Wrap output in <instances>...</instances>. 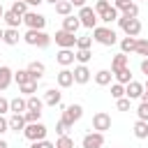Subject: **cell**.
<instances>
[{
    "label": "cell",
    "mask_w": 148,
    "mask_h": 148,
    "mask_svg": "<svg viewBox=\"0 0 148 148\" xmlns=\"http://www.w3.org/2000/svg\"><path fill=\"white\" fill-rule=\"evenodd\" d=\"M92 39L97 44H102V46H113L118 42V35L109 25H97V28H92Z\"/></svg>",
    "instance_id": "1"
},
{
    "label": "cell",
    "mask_w": 148,
    "mask_h": 148,
    "mask_svg": "<svg viewBox=\"0 0 148 148\" xmlns=\"http://www.w3.org/2000/svg\"><path fill=\"white\" fill-rule=\"evenodd\" d=\"M23 39H25V44L39 46V49H46V46L51 44V37H49L44 30H30V28H28V32L23 35Z\"/></svg>",
    "instance_id": "2"
},
{
    "label": "cell",
    "mask_w": 148,
    "mask_h": 148,
    "mask_svg": "<svg viewBox=\"0 0 148 148\" xmlns=\"http://www.w3.org/2000/svg\"><path fill=\"white\" fill-rule=\"evenodd\" d=\"M79 21H81V25L83 28H88V30H92V28H97V21H99V16H97V12H95V7H79Z\"/></svg>",
    "instance_id": "3"
},
{
    "label": "cell",
    "mask_w": 148,
    "mask_h": 148,
    "mask_svg": "<svg viewBox=\"0 0 148 148\" xmlns=\"http://www.w3.org/2000/svg\"><path fill=\"white\" fill-rule=\"evenodd\" d=\"M46 125L44 123H28L25 125V130H23V136L28 139V141H42V139H46Z\"/></svg>",
    "instance_id": "4"
},
{
    "label": "cell",
    "mask_w": 148,
    "mask_h": 148,
    "mask_svg": "<svg viewBox=\"0 0 148 148\" xmlns=\"http://www.w3.org/2000/svg\"><path fill=\"white\" fill-rule=\"evenodd\" d=\"M118 25H120V30H123L127 37H139V32H141V21H139V18L120 16V18H118Z\"/></svg>",
    "instance_id": "5"
},
{
    "label": "cell",
    "mask_w": 148,
    "mask_h": 148,
    "mask_svg": "<svg viewBox=\"0 0 148 148\" xmlns=\"http://www.w3.org/2000/svg\"><path fill=\"white\" fill-rule=\"evenodd\" d=\"M23 23H25L30 30H44L46 16H44V14H37V12H28V14L23 16Z\"/></svg>",
    "instance_id": "6"
},
{
    "label": "cell",
    "mask_w": 148,
    "mask_h": 148,
    "mask_svg": "<svg viewBox=\"0 0 148 148\" xmlns=\"http://www.w3.org/2000/svg\"><path fill=\"white\" fill-rule=\"evenodd\" d=\"M81 116H83V106H81V104H69V106H65V111H62V120H65L67 125H74L76 120H81Z\"/></svg>",
    "instance_id": "7"
},
{
    "label": "cell",
    "mask_w": 148,
    "mask_h": 148,
    "mask_svg": "<svg viewBox=\"0 0 148 148\" xmlns=\"http://www.w3.org/2000/svg\"><path fill=\"white\" fill-rule=\"evenodd\" d=\"M56 44L60 46V49H74L76 46V37H74V32H67V30H58L56 32Z\"/></svg>",
    "instance_id": "8"
},
{
    "label": "cell",
    "mask_w": 148,
    "mask_h": 148,
    "mask_svg": "<svg viewBox=\"0 0 148 148\" xmlns=\"http://www.w3.org/2000/svg\"><path fill=\"white\" fill-rule=\"evenodd\" d=\"M92 130H97V132L111 130V116H109L106 111H97V113L92 116Z\"/></svg>",
    "instance_id": "9"
},
{
    "label": "cell",
    "mask_w": 148,
    "mask_h": 148,
    "mask_svg": "<svg viewBox=\"0 0 148 148\" xmlns=\"http://www.w3.org/2000/svg\"><path fill=\"white\" fill-rule=\"evenodd\" d=\"M81 146L83 148H102L104 146V132H88L86 136H83V141H81Z\"/></svg>",
    "instance_id": "10"
},
{
    "label": "cell",
    "mask_w": 148,
    "mask_h": 148,
    "mask_svg": "<svg viewBox=\"0 0 148 148\" xmlns=\"http://www.w3.org/2000/svg\"><path fill=\"white\" fill-rule=\"evenodd\" d=\"M56 81H58L60 88H69V86H74V72L65 67V69H60V72L56 74Z\"/></svg>",
    "instance_id": "11"
},
{
    "label": "cell",
    "mask_w": 148,
    "mask_h": 148,
    "mask_svg": "<svg viewBox=\"0 0 148 148\" xmlns=\"http://www.w3.org/2000/svg\"><path fill=\"white\" fill-rule=\"evenodd\" d=\"M125 95H127L130 99H139V97L143 95V83H139V81H130V83L125 86Z\"/></svg>",
    "instance_id": "12"
},
{
    "label": "cell",
    "mask_w": 148,
    "mask_h": 148,
    "mask_svg": "<svg viewBox=\"0 0 148 148\" xmlns=\"http://www.w3.org/2000/svg\"><path fill=\"white\" fill-rule=\"evenodd\" d=\"M56 60H58L62 67H67V65H72V62L76 60V56H74V51H72V49H60V51H58V56H56Z\"/></svg>",
    "instance_id": "13"
},
{
    "label": "cell",
    "mask_w": 148,
    "mask_h": 148,
    "mask_svg": "<svg viewBox=\"0 0 148 148\" xmlns=\"http://www.w3.org/2000/svg\"><path fill=\"white\" fill-rule=\"evenodd\" d=\"M90 81V69L86 67V65H79V67H74V83H88Z\"/></svg>",
    "instance_id": "14"
},
{
    "label": "cell",
    "mask_w": 148,
    "mask_h": 148,
    "mask_svg": "<svg viewBox=\"0 0 148 148\" xmlns=\"http://www.w3.org/2000/svg\"><path fill=\"white\" fill-rule=\"evenodd\" d=\"M12 79H14V72L7 65H0V90H7L9 83H12Z\"/></svg>",
    "instance_id": "15"
},
{
    "label": "cell",
    "mask_w": 148,
    "mask_h": 148,
    "mask_svg": "<svg viewBox=\"0 0 148 148\" xmlns=\"http://www.w3.org/2000/svg\"><path fill=\"white\" fill-rule=\"evenodd\" d=\"M18 39H21L18 28H7V30H5V35H2V42H5L7 46H16V44H18Z\"/></svg>",
    "instance_id": "16"
},
{
    "label": "cell",
    "mask_w": 148,
    "mask_h": 148,
    "mask_svg": "<svg viewBox=\"0 0 148 148\" xmlns=\"http://www.w3.org/2000/svg\"><path fill=\"white\" fill-rule=\"evenodd\" d=\"M127 67V53H116L113 56V60H111V72L116 74V72H120V69H125Z\"/></svg>",
    "instance_id": "17"
},
{
    "label": "cell",
    "mask_w": 148,
    "mask_h": 148,
    "mask_svg": "<svg viewBox=\"0 0 148 148\" xmlns=\"http://www.w3.org/2000/svg\"><path fill=\"white\" fill-rule=\"evenodd\" d=\"M60 97H62V92H58L56 88H49V90L44 92V104H46V106H58V104H60Z\"/></svg>",
    "instance_id": "18"
},
{
    "label": "cell",
    "mask_w": 148,
    "mask_h": 148,
    "mask_svg": "<svg viewBox=\"0 0 148 148\" xmlns=\"http://www.w3.org/2000/svg\"><path fill=\"white\" fill-rule=\"evenodd\" d=\"M2 21L7 23V28H18V25L23 23V16H18V14H14L12 9H7L5 16H2Z\"/></svg>",
    "instance_id": "19"
},
{
    "label": "cell",
    "mask_w": 148,
    "mask_h": 148,
    "mask_svg": "<svg viewBox=\"0 0 148 148\" xmlns=\"http://www.w3.org/2000/svg\"><path fill=\"white\" fill-rule=\"evenodd\" d=\"M9 111H14V113H25V111H28V99H23V97L9 99Z\"/></svg>",
    "instance_id": "20"
},
{
    "label": "cell",
    "mask_w": 148,
    "mask_h": 148,
    "mask_svg": "<svg viewBox=\"0 0 148 148\" xmlns=\"http://www.w3.org/2000/svg\"><path fill=\"white\" fill-rule=\"evenodd\" d=\"M25 125H28V123H25V116H23V113H14V116L9 118V130H14V132H18V130L23 132Z\"/></svg>",
    "instance_id": "21"
},
{
    "label": "cell",
    "mask_w": 148,
    "mask_h": 148,
    "mask_svg": "<svg viewBox=\"0 0 148 148\" xmlns=\"http://www.w3.org/2000/svg\"><path fill=\"white\" fill-rule=\"evenodd\" d=\"M79 25H81V21H79V16H65L62 18V30H67V32H76L79 30Z\"/></svg>",
    "instance_id": "22"
},
{
    "label": "cell",
    "mask_w": 148,
    "mask_h": 148,
    "mask_svg": "<svg viewBox=\"0 0 148 148\" xmlns=\"http://www.w3.org/2000/svg\"><path fill=\"white\" fill-rule=\"evenodd\" d=\"M28 72L32 74V79H35V81H39V79L44 76V72H46V67H44V62H37V60H32V62L28 65Z\"/></svg>",
    "instance_id": "23"
},
{
    "label": "cell",
    "mask_w": 148,
    "mask_h": 148,
    "mask_svg": "<svg viewBox=\"0 0 148 148\" xmlns=\"http://www.w3.org/2000/svg\"><path fill=\"white\" fill-rule=\"evenodd\" d=\"M111 79H113V72H111V69H99V72L95 74V83H97V86H109Z\"/></svg>",
    "instance_id": "24"
},
{
    "label": "cell",
    "mask_w": 148,
    "mask_h": 148,
    "mask_svg": "<svg viewBox=\"0 0 148 148\" xmlns=\"http://www.w3.org/2000/svg\"><path fill=\"white\" fill-rule=\"evenodd\" d=\"M118 18H120V14H118V9H116L113 5H111L106 12L99 14V21H104V23H113V21H118Z\"/></svg>",
    "instance_id": "25"
},
{
    "label": "cell",
    "mask_w": 148,
    "mask_h": 148,
    "mask_svg": "<svg viewBox=\"0 0 148 148\" xmlns=\"http://www.w3.org/2000/svg\"><path fill=\"white\" fill-rule=\"evenodd\" d=\"M120 49H123V53L136 51V37H123L120 39Z\"/></svg>",
    "instance_id": "26"
},
{
    "label": "cell",
    "mask_w": 148,
    "mask_h": 148,
    "mask_svg": "<svg viewBox=\"0 0 148 148\" xmlns=\"http://www.w3.org/2000/svg\"><path fill=\"white\" fill-rule=\"evenodd\" d=\"M134 136L136 139H146L148 136V123L146 120H136L134 123Z\"/></svg>",
    "instance_id": "27"
},
{
    "label": "cell",
    "mask_w": 148,
    "mask_h": 148,
    "mask_svg": "<svg viewBox=\"0 0 148 148\" xmlns=\"http://www.w3.org/2000/svg\"><path fill=\"white\" fill-rule=\"evenodd\" d=\"M53 7H56V12H58L60 16H69V14H72V7H74V5H72L69 0H60V2H58V5H53Z\"/></svg>",
    "instance_id": "28"
},
{
    "label": "cell",
    "mask_w": 148,
    "mask_h": 148,
    "mask_svg": "<svg viewBox=\"0 0 148 148\" xmlns=\"http://www.w3.org/2000/svg\"><path fill=\"white\" fill-rule=\"evenodd\" d=\"M120 12H123V16L136 18V16H139V5H136V2H127V5H125V7L120 9Z\"/></svg>",
    "instance_id": "29"
},
{
    "label": "cell",
    "mask_w": 148,
    "mask_h": 148,
    "mask_svg": "<svg viewBox=\"0 0 148 148\" xmlns=\"http://www.w3.org/2000/svg\"><path fill=\"white\" fill-rule=\"evenodd\" d=\"M113 76H116V81H118V83H123V86H127V83L132 81V72H130V67H125V69L116 72Z\"/></svg>",
    "instance_id": "30"
},
{
    "label": "cell",
    "mask_w": 148,
    "mask_h": 148,
    "mask_svg": "<svg viewBox=\"0 0 148 148\" xmlns=\"http://www.w3.org/2000/svg\"><path fill=\"white\" fill-rule=\"evenodd\" d=\"M14 14H18V16H25L28 14V2H23V0H14V5L9 7Z\"/></svg>",
    "instance_id": "31"
},
{
    "label": "cell",
    "mask_w": 148,
    "mask_h": 148,
    "mask_svg": "<svg viewBox=\"0 0 148 148\" xmlns=\"http://www.w3.org/2000/svg\"><path fill=\"white\" fill-rule=\"evenodd\" d=\"M14 79H16V83H18V86H21V83H25V81H35V79H32V74L28 72V67H25V69L14 72Z\"/></svg>",
    "instance_id": "32"
},
{
    "label": "cell",
    "mask_w": 148,
    "mask_h": 148,
    "mask_svg": "<svg viewBox=\"0 0 148 148\" xmlns=\"http://www.w3.org/2000/svg\"><path fill=\"white\" fill-rule=\"evenodd\" d=\"M18 88H21V92H23L25 97H30V95L37 92V81H25V83H21Z\"/></svg>",
    "instance_id": "33"
},
{
    "label": "cell",
    "mask_w": 148,
    "mask_h": 148,
    "mask_svg": "<svg viewBox=\"0 0 148 148\" xmlns=\"http://www.w3.org/2000/svg\"><path fill=\"white\" fill-rule=\"evenodd\" d=\"M74 56H76V60H79L81 65H86V62H88V60L92 58L90 49H76V53H74Z\"/></svg>",
    "instance_id": "34"
},
{
    "label": "cell",
    "mask_w": 148,
    "mask_h": 148,
    "mask_svg": "<svg viewBox=\"0 0 148 148\" xmlns=\"http://www.w3.org/2000/svg\"><path fill=\"white\" fill-rule=\"evenodd\" d=\"M25 99H28V109H37V111L44 109V99H39L37 95H30V97H25Z\"/></svg>",
    "instance_id": "35"
},
{
    "label": "cell",
    "mask_w": 148,
    "mask_h": 148,
    "mask_svg": "<svg viewBox=\"0 0 148 148\" xmlns=\"http://www.w3.org/2000/svg\"><path fill=\"white\" fill-rule=\"evenodd\" d=\"M56 148H74V139H72V136H67V134H62V136H58Z\"/></svg>",
    "instance_id": "36"
},
{
    "label": "cell",
    "mask_w": 148,
    "mask_h": 148,
    "mask_svg": "<svg viewBox=\"0 0 148 148\" xmlns=\"http://www.w3.org/2000/svg\"><path fill=\"white\" fill-rule=\"evenodd\" d=\"M111 97H113V99H120V97H125V86L116 81V83L111 86Z\"/></svg>",
    "instance_id": "37"
},
{
    "label": "cell",
    "mask_w": 148,
    "mask_h": 148,
    "mask_svg": "<svg viewBox=\"0 0 148 148\" xmlns=\"http://www.w3.org/2000/svg\"><path fill=\"white\" fill-rule=\"evenodd\" d=\"M134 53L148 58V39H139V37H136V51H134Z\"/></svg>",
    "instance_id": "38"
},
{
    "label": "cell",
    "mask_w": 148,
    "mask_h": 148,
    "mask_svg": "<svg viewBox=\"0 0 148 148\" xmlns=\"http://www.w3.org/2000/svg\"><path fill=\"white\" fill-rule=\"evenodd\" d=\"M23 116H25V123H37V120L42 118V111H37V109H28Z\"/></svg>",
    "instance_id": "39"
},
{
    "label": "cell",
    "mask_w": 148,
    "mask_h": 148,
    "mask_svg": "<svg viewBox=\"0 0 148 148\" xmlns=\"http://www.w3.org/2000/svg\"><path fill=\"white\" fill-rule=\"evenodd\" d=\"M130 104H132V99L125 95V97H120V99H116V106H118V111H130Z\"/></svg>",
    "instance_id": "40"
},
{
    "label": "cell",
    "mask_w": 148,
    "mask_h": 148,
    "mask_svg": "<svg viewBox=\"0 0 148 148\" xmlns=\"http://www.w3.org/2000/svg\"><path fill=\"white\" fill-rule=\"evenodd\" d=\"M136 116H139V120H146V123H148V104H146V102H141V104H139Z\"/></svg>",
    "instance_id": "41"
},
{
    "label": "cell",
    "mask_w": 148,
    "mask_h": 148,
    "mask_svg": "<svg viewBox=\"0 0 148 148\" xmlns=\"http://www.w3.org/2000/svg\"><path fill=\"white\" fill-rule=\"evenodd\" d=\"M92 37H76V49H90Z\"/></svg>",
    "instance_id": "42"
},
{
    "label": "cell",
    "mask_w": 148,
    "mask_h": 148,
    "mask_svg": "<svg viewBox=\"0 0 148 148\" xmlns=\"http://www.w3.org/2000/svg\"><path fill=\"white\" fill-rule=\"evenodd\" d=\"M69 127H72V125H67V123H65V120L60 118V120L56 123V132H58V136H62V134H67V130H69Z\"/></svg>",
    "instance_id": "43"
},
{
    "label": "cell",
    "mask_w": 148,
    "mask_h": 148,
    "mask_svg": "<svg viewBox=\"0 0 148 148\" xmlns=\"http://www.w3.org/2000/svg\"><path fill=\"white\" fill-rule=\"evenodd\" d=\"M109 7H111V2H109V0H97V2H95V12H97V16H99L102 12H106Z\"/></svg>",
    "instance_id": "44"
},
{
    "label": "cell",
    "mask_w": 148,
    "mask_h": 148,
    "mask_svg": "<svg viewBox=\"0 0 148 148\" xmlns=\"http://www.w3.org/2000/svg\"><path fill=\"white\" fill-rule=\"evenodd\" d=\"M30 148H56V143H51V141L42 139V141H32V146H30Z\"/></svg>",
    "instance_id": "45"
},
{
    "label": "cell",
    "mask_w": 148,
    "mask_h": 148,
    "mask_svg": "<svg viewBox=\"0 0 148 148\" xmlns=\"http://www.w3.org/2000/svg\"><path fill=\"white\" fill-rule=\"evenodd\" d=\"M7 111H9V99H5V97L0 95V116L7 113Z\"/></svg>",
    "instance_id": "46"
},
{
    "label": "cell",
    "mask_w": 148,
    "mask_h": 148,
    "mask_svg": "<svg viewBox=\"0 0 148 148\" xmlns=\"http://www.w3.org/2000/svg\"><path fill=\"white\" fill-rule=\"evenodd\" d=\"M7 130H9V120H5V118L0 116V134H5Z\"/></svg>",
    "instance_id": "47"
},
{
    "label": "cell",
    "mask_w": 148,
    "mask_h": 148,
    "mask_svg": "<svg viewBox=\"0 0 148 148\" xmlns=\"http://www.w3.org/2000/svg\"><path fill=\"white\" fill-rule=\"evenodd\" d=\"M127 2H132V0H113V7H116V9L120 12V9H123V7L127 5Z\"/></svg>",
    "instance_id": "48"
},
{
    "label": "cell",
    "mask_w": 148,
    "mask_h": 148,
    "mask_svg": "<svg viewBox=\"0 0 148 148\" xmlns=\"http://www.w3.org/2000/svg\"><path fill=\"white\" fill-rule=\"evenodd\" d=\"M141 72L148 76V58H143V60H141Z\"/></svg>",
    "instance_id": "49"
},
{
    "label": "cell",
    "mask_w": 148,
    "mask_h": 148,
    "mask_svg": "<svg viewBox=\"0 0 148 148\" xmlns=\"http://www.w3.org/2000/svg\"><path fill=\"white\" fill-rule=\"evenodd\" d=\"M69 2H72L74 7H83V5H86V0H69Z\"/></svg>",
    "instance_id": "50"
},
{
    "label": "cell",
    "mask_w": 148,
    "mask_h": 148,
    "mask_svg": "<svg viewBox=\"0 0 148 148\" xmlns=\"http://www.w3.org/2000/svg\"><path fill=\"white\" fill-rule=\"evenodd\" d=\"M141 102H146V104H148V90H146V88H143V95H141Z\"/></svg>",
    "instance_id": "51"
},
{
    "label": "cell",
    "mask_w": 148,
    "mask_h": 148,
    "mask_svg": "<svg viewBox=\"0 0 148 148\" xmlns=\"http://www.w3.org/2000/svg\"><path fill=\"white\" fill-rule=\"evenodd\" d=\"M23 2H28V5H42L44 0H23Z\"/></svg>",
    "instance_id": "52"
},
{
    "label": "cell",
    "mask_w": 148,
    "mask_h": 148,
    "mask_svg": "<svg viewBox=\"0 0 148 148\" xmlns=\"http://www.w3.org/2000/svg\"><path fill=\"white\" fill-rule=\"evenodd\" d=\"M0 148H9V146H7V141H5V139H0Z\"/></svg>",
    "instance_id": "53"
},
{
    "label": "cell",
    "mask_w": 148,
    "mask_h": 148,
    "mask_svg": "<svg viewBox=\"0 0 148 148\" xmlns=\"http://www.w3.org/2000/svg\"><path fill=\"white\" fill-rule=\"evenodd\" d=\"M5 12H7V9H5L2 5H0V21H2V16H5Z\"/></svg>",
    "instance_id": "54"
},
{
    "label": "cell",
    "mask_w": 148,
    "mask_h": 148,
    "mask_svg": "<svg viewBox=\"0 0 148 148\" xmlns=\"http://www.w3.org/2000/svg\"><path fill=\"white\" fill-rule=\"evenodd\" d=\"M44 2H51V5H58L60 0H44Z\"/></svg>",
    "instance_id": "55"
},
{
    "label": "cell",
    "mask_w": 148,
    "mask_h": 148,
    "mask_svg": "<svg viewBox=\"0 0 148 148\" xmlns=\"http://www.w3.org/2000/svg\"><path fill=\"white\" fill-rule=\"evenodd\" d=\"M2 35H5V30H0V42H2Z\"/></svg>",
    "instance_id": "56"
},
{
    "label": "cell",
    "mask_w": 148,
    "mask_h": 148,
    "mask_svg": "<svg viewBox=\"0 0 148 148\" xmlns=\"http://www.w3.org/2000/svg\"><path fill=\"white\" fill-rule=\"evenodd\" d=\"M143 88H146V90H148V79H146V86H143Z\"/></svg>",
    "instance_id": "57"
}]
</instances>
